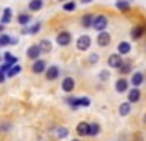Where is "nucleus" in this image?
<instances>
[{
    "label": "nucleus",
    "instance_id": "f257e3e1",
    "mask_svg": "<svg viewBox=\"0 0 146 141\" xmlns=\"http://www.w3.org/2000/svg\"><path fill=\"white\" fill-rule=\"evenodd\" d=\"M108 26V19L102 14V16H96L95 17V23H93V28L100 33V31H105V28Z\"/></svg>",
    "mask_w": 146,
    "mask_h": 141
},
{
    "label": "nucleus",
    "instance_id": "f03ea898",
    "mask_svg": "<svg viewBox=\"0 0 146 141\" xmlns=\"http://www.w3.org/2000/svg\"><path fill=\"white\" fill-rule=\"evenodd\" d=\"M70 40H72V35H70L69 31H60V33L57 35V43H58L60 47H67V45L70 43Z\"/></svg>",
    "mask_w": 146,
    "mask_h": 141
},
{
    "label": "nucleus",
    "instance_id": "7ed1b4c3",
    "mask_svg": "<svg viewBox=\"0 0 146 141\" xmlns=\"http://www.w3.org/2000/svg\"><path fill=\"white\" fill-rule=\"evenodd\" d=\"M120 65H122V55H120V53H112V55L108 57V67L119 69Z\"/></svg>",
    "mask_w": 146,
    "mask_h": 141
},
{
    "label": "nucleus",
    "instance_id": "20e7f679",
    "mask_svg": "<svg viewBox=\"0 0 146 141\" xmlns=\"http://www.w3.org/2000/svg\"><path fill=\"white\" fill-rule=\"evenodd\" d=\"M58 74H60V70H58L57 65H50V67H46V70H45V76H46L48 81H55V79L58 78Z\"/></svg>",
    "mask_w": 146,
    "mask_h": 141
},
{
    "label": "nucleus",
    "instance_id": "39448f33",
    "mask_svg": "<svg viewBox=\"0 0 146 141\" xmlns=\"http://www.w3.org/2000/svg\"><path fill=\"white\" fill-rule=\"evenodd\" d=\"M76 45H78V48H79V50H88V48H90V45H91V38H90L88 35H83V36H79V38H78Z\"/></svg>",
    "mask_w": 146,
    "mask_h": 141
},
{
    "label": "nucleus",
    "instance_id": "423d86ee",
    "mask_svg": "<svg viewBox=\"0 0 146 141\" xmlns=\"http://www.w3.org/2000/svg\"><path fill=\"white\" fill-rule=\"evenodd\" d=\"M31 69H33V72H35V74H41V72H45V70H46V62H45V60L36 59Z\"/></svg>",
    "mask_w": 146,
    "mask_h": 141
},
{
    "label": "nucleus",
    "instance_id": "0eeeda50",
    "mask_svg": "<svg viewBox=\"0 0 146 141\" xmlns=\"http://www.w3.org/2000/svg\"><path fill=\"white\" fill-rule=\"evenodd\" d=\"M74 88H76V81L72 79V78H65V79L62 81V90H64L65 93H70Z\"/></svg>",
    "mask_w": 146,
    "mask_h": 141
},
{
    "label": "nucleus",
    "instance_id": "6e6552de",
    "mask_svg": "<svg viewBox=\"0 0 146 141\" xmlns=\"http://www.w3.org/2000/svg\"><path fill=\"white\" fill-rule=\"evenodd\" d=\"M110 40H112V36L107 31H100V35H98V45L100 47H108L110 45Z\"/></svg>",
    "mask_w": 146,
    "mask_h": 141
},
{
    "label": "nucleus",
    "instance_id": "1a4fd4ad",
    "mask_svg": "<svg viewBox=\"0 0 146 141\" xmlns=\"http://www.w3.org/2000/svg\"><path fill=\"white\" fill-rule=\"evenodd\" d=\"M26 55L29 57V59H33V60H36L40 55H41V50H40V45H31L29 48H28V52H26Z\"/></svg>",
    "mask_w": 146,
    "mask_h": 141
},
{
    "label": "nucleus",
    "instance_id": "9d476101",
    "mask_svg": "<svg viewBox=\"0 0 146 141\" xmlns=\"http://www.w3.org/2000/svg\"><path fill=\"white\" fill-rule=\"evenodd\" d=\"M144 31H146V24H141V26H134V28H132V33H131L132 40H139V38L144 35Z\"/></svg>",
    "mask_w": 146,
    "mask_h": 141
},
{
    "label": "nucleus",
    "instance_id": "9b49d317",
    "mask_svg": "<svg viewBox=\"0 0 146 141\" xmlns=\"http://www.w3.org/2000/svg\"><path fill=\"white\" fill-rule=\"evenodd\" d=\"M127 88H129V81H127L125 78L117 79V83H115V90H117L119 93H125V91H127Z\"/></svg>",
    "mask_w": 146,
    "mask_h": 141
},
{
    "label": "nucleus",
    "instance_id": "f8f14e48",
    "mask_svg": "<svg viewBox=\"0 0 146 141\" xmlns=\"http://www.w3.org/2000/svg\"><path fill=\"white\" fill-rule=\"evenodd\" d=\"M93 23H95V16L93 14H84L81 17V26L83 28H93Z\"/></svg>",
    "mask_w": 146,
    "mask_h": 141
},
{
    "label": "nucleus",
    "instance_id": "ddd939ff",
    "mask_svg": "<svg viewBox=\"0 0 146 141\" xmlns=\"http://www.w3.org/2000/svg\"><path fill=\"white\" fill-rule=\"evenodd\" d=\"M139 98H141V91L137 88H132L129 91V95H127V102L129 103H136V102H139Z\"/></svg>",
    "mask_w": 146,
    "mask_h": 141
},
{
    "label": "nucleus",
    "instance_id": "4468645a",
    "mask_svg": "<svg viewBox=\"0 0 146 141\" xmlns=\"http://www.w3.org/2000/svg\"><path fill=\"white\" fill-rule=\"evenodd\" d=\"M117 53H120V55H127V53H131V43H127V41H120L119 47H117Z\"/></svg>",
    "mask_w": 146,
    "mask_h": 141
},
{
    "label": "nucleus",
    "instance_id": "2eb2a0df",
    "mask_svg": "<svg viewBox=\"0 0 146 141\" xmlns=\"http://www.w3.org/2000/svg\"><path fill=\"white\" fill-rule=\"evenodd\" d=\"M131 83H132L134 86H141V84L144 83V74H143V72H134L132 78H131Z\"/></svg>",
    "mask_w": 146,
    "mask_h": 141
},
{
    "label": "nucleus",
    "instance_id": "dca6fc26",
    "mask_svg": "<svg viewBox=\"0 0 146 141\" xmlns=\"http://www.w3.org/2000/svg\"><path fill=\"white\" fill-rule=\"evenodd\" d=\"M28 7H29L31 12H38L43 7V0H31V2L28 4Z\"/></svg>",
    "mask_w": 146,
    "mask_h": 141
},
{
    "label": "nucleus",
    "instance_id": "f3484780",
    "mask_svg": "<svg viewBox=\"0 0 146 141\" xmlns=\"http://www.w3.org/2000/svg\"><path fill=\"white\" fill-rule=\"evenodd\" d=\"M131 105H132V103H129V102L120 103V107H119V114H120V115H124V117H125V115H129V114H131V110H132V108H131Z\"/></svg>",
    "mask_w": 146,
    "mask_h": 141
},
{
    "label": "nucleus",
    "instance_id": "a211bd4d",
    "mask_svg": "<svg viewBox=\"0 0 146 141\" xmlns=\"http://www.w3.org/2000/svg\"><path fill=\"white\" fill-rule=\"evenodd\" d=\"M90 132V122H79L78 126V134L79 136H88Z\"/></svg>",
    "mask_w": 146,
    "mask_h": 141
},
{
    "label": "nucleus",
    "instance_id": "6ab92c4d",
    "mask_svg": "<svg viewBox=\"0 0 146 141\" xmlns=\"http://www.w3.org/2000/svg\"><path fill=\"white\" fill-rule=\"evenodd\" d=\"M12 36L9 35H4V33H0V47H7V45H12Z\"/></svg>",
    "mask_w": 146,
    "mask_h": 141
},
{
    "label": "nucleus",
    "instance_id": "aec40b11",
    "mask_svg": "<svg viewBox=\"0 0 146 141\" xmlns=\"http://www.w3.org/2000/svg\"><path fill=\"white\" fill-rule=\"evenodd\" d=\"M115 7L120 11V12H127L129 11V2H127V0H117V4H115Z\"/></svg>",
    "mask_w": 146,
    "mask_h": 141
},
{
    "label": "nucleus",
    "instance_id": "412c9836",
    "mask_svg": "<svg viewBox=\"0 0 146 141\" xmlns=\"http://www.w3.org/2000/svg\"><path fill=\"white\" fill-rule=\"evenodd\" d=\"M40 50H41V53H48V52L52 50L50 40H41V41H40Z\"/></svg>",
    "mask_w": 146,
    "mask_h": 141
},
{
    "label": "nucleus",
    "instance_id": "4be33fe9",
    "mask_svg": "<svg viewBox=\"0 0 146 141\" xmlns=\"http://www.w3.org/2000/svg\"><path fill=\"white\" fill-rule=\"evenodd\" d=\"M21 69H23V67H21L19 64H14V65L7 70V78H14L16 74H19V72H21Z\"/></svg>",
    "mask_w": 146,
    "mask_h": 141
},
{
    "label": "nucleus",
    "instance_id": "5701e85b",
    "mask_svg": "<svg viewBox=\"0 0 146 141\" xmlns=\"http://www.w3.org/2000/svg\"><path fill=\"white\" fill-rule=\"evenodd\" d=\"M11 21H12V11L11 9H5L4 14H2V21H0V23H2V24H9Z\"/></svg>",
    "mask_w": 146,
    "mask_h": 141
},
{
    "label": "nucleus",
    "instance_id": "b1692460",
    "mask_svg": "<svg viewBox=\"0 0 146 141\" xmlns=\"http://www.w3.org/2000/svg\"><path fill=\"white\" fill-rule=\"evenodd\" d=\"M17 23H19L21 26H26V24H29V23H31V16H29V14H19V17H17Z\"/></svg>",
    "mask_w": 146,
    "mask_h": 141
},
{
    "label": "nucleus",
    "instance_id": "393cba45",
    "mask_svg": "<svg viewBox=\"0 0 146 141\" xmlns=\"http://www.w3.org/2000/svg\"><path fill=\"white\" fill-rule=\"evenodd\" d=\"M67 103L72 107V108H79V107H83V103H81V98H67Z\"/></svg>",
    "mask_w": 146,
    "mask_h": 141
},
{
    "label": "nucleus",
    "instance_id": "a878e982",
    "mask_svg": "<svg viewBox=\"0 0 146 141\" xmlns=\"http://www.w3.org/2000/svg\"><path fill=\"white\" fill-rule=\"evenodd\" d=\"M98 132H100V126L96 122H90V132H88V136H98Z\"/></svg>",
    "mask_w": 146,
    "mask_h": 141
},
{
    "label": "nucleus",
    "instance_id": "bb28decb",
    "mask_svg": "<svg viewBox=\"0 0 146 141\" xmlns=\"http://www.w3.org/2000/svg\"><path fill=\"white\" fill-rule=\"evenodd\" d=\"M131 69H132L131 62H122V65L119 67V70H120V74H129V72H131Z\"/></svg>",
    "mask_w": 146,
    "mask_h": 141
},
{
    "label": "nucleus",
    "instance_id": "cd10ccee",
    "mask_svg": "<svg viewBox=\"0 0 146 141\" xmlns=\"http://www.w3.org/2000/svg\"><path fill=\"white\" fill-rule=\"evenodd\" d=\"M40 29H41V24H40V23H36V24H35V26H31L29 29H24V33H31V35H36Z\"/></svg>",
    "mask_w": 146,
    "mask_h": 141
},
{
    "label": "nucleus",
    "instance_id": "c85d7f7f",
    "mask_svg": "<svg viewBox=\"0 0 146 141\" xmlns=\"http://www.w3.org/2000/svg\"><path fill=\"white\" fill-rule=\"evenodd\" d=\"M64 11H65V12L76 11V2H65V4H64Z\"/></svg>",
    "mask_w": 146,
    "mask_h": 141
},
{
    "label": "nucleus",
    "instance_id": "c756f323",
    "mask_svg": "<svg viewBox=\"0 0 146 141\" xmlns=\"http://www.w3.org/2000/svg\"><path fill=\"white\" fill-rule=\"evenodd\" d=\"M4 60H5V62H11V64H17V59H16L14 55H11L9 52L4 53Z\"/></svg>",
    "mask_w": 146,
    "mask_h": 141
},
{
    "label": "nucleus",
    "instance_id": "7c9ffc66",
    "mask_svg": "<svg viewBox=\"0 0 146 141\" xmlns=\"http://www.w3.org/2000/svg\"><path fill=\"white\" fill-rule=\"evenodd\" d=\"M57 134H58V138H67V134H69V131H67V127H58L57 129Z\"/></svg>",
    "mask_w": 146,
    "mask_h": 141
},
{
    "label": "nucleus",
    "instance_id": "2f4dec72",
    "mask_svg": "<svg viewBox=\"0 0 146 141\" xmlns=\"http://www.w3.org/2000/svg\"><path fill=\"white\" fill-rule=\"evenodd\" d=\"M110 78V72H108V70H102V72H100V79L102 81H107Z\"/></svg>",
    "mask_w": 146,
    "mask_h": 141
},
{
    "label": "nucleus",
    "instance_id": "473e14b6",
    "mask_svg": "<svg viewBox=\"0 0 146 141\" xmlns=\"http://www.w3.org/2000/svg\"><path fill=\"white\" fill-rule=\"evenodd\" d=\"M96 60H98V55H96V53H91V55H90V64H95Z\"/></svg>",
    "mask_w": 146,
    "mask_h": 141
},
{
    "label": "nucleus",
    "instance_id": "72a5a7b5",
    "mask_svg": "<svg viewBox=\"0 0 146 141\" xmlns=\"http://www.w3.org/2000/svg\"><path fill=\"white\" fill-rule=\"evenodd\" d=\"M81 103H83V107H90V98H81Z\"/></svg>",
    "mask_w": 146,
    "mask_h": 141
},
{
    "label": "nucleus",
    "instance_id": "f704fd0d",
    "mask_svg": "<svg viewBox=\"0 0 146 141\" xmlns=\"http://www.w3.org/2000/svg\"><path fill=\"white\" fill-rule=\"evenodd\" d=\"M5 76H7V74H4L2 70H0V83H4V81H5Z\"/></svg>",
    "mask_w": 146,
    "mask_h": 141
},
{
    "label": "nucleus",
    "instance_id": "c9c22d12",
    "mask_svg": "<svg viewBox=\"0 0 146 141\" xmlns=\"http://www.w3.org/2000/svg\"><path fill=\"white\" fill-rule=\"evenodd\" d=\"M0 127H2V131H5V129H9L11 126H9V124H2V126H0Z\"/></svg>",
    "mask_w": 146,
    "mask_h": 141
},
{
    "label": "nucleus",
    "instance_id": "e433bc0d",
    "mask_svg": "<svg viewBox=\"0 0 146 141\" xmlns=\"http://www.w3.org/2000/svg\"><path fill=\"white\" fill-rule=\"evenodd\" d=\"M93 0H81V4H91Z\"/></svg>",
    "mask_w": 146,
    "mask_h": 141
},
{
    "label": "nucleus",
    "instance_id": "4c0bfd02",
    "mask_svg": "<svg viewBox=\"0 0 146 141\" xmlns=\"http://www.w3.org/2000/svg\"><path fill=\"white\" fill-rule=\"evenodd\" d=\"M4 26H5V24H2V23H0V33L4 31Z\"/></svg>",
    "mask_w": 146,
    "mask_h": 141
},
{
    "label": "nucleus",
    "instance_id": "58836bf2",
    "mask_svg": "<svg viewBox=\"0 0 146 141\" xmlns=\"http://www.w3.org/2000/svg\"><path fill=\"white\" fill-rule=\"evenodd\" d=\"M60 2H69V0H60Z\"/></svg>",
    "mask_w": 146,
    "mask_h": 141
},
{
    "label": "nucleus",
    "instance_id": "ea45409f",
    "mask_svg": "<svg viewBox=\"0 0 146 141\" xmlns=\"http://www.w3.org/2000/svg\"><path fill=\"white\" fill-rule=\"evenodd\" d=\"M72 141H79V139H72Z\"/></svg>",
    "mask_w": 146,
    "mask_h": 141
}]
</instances>
